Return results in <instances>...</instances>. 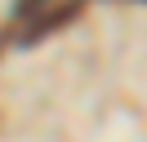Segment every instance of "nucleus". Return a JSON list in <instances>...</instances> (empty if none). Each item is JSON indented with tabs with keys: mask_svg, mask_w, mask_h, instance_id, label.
<instances>
[{
	"mask_svg": "<svg viewBox=\"0 0 147 142\" xmlns=\"http://www.w3.org/2000/svg\"><path fill=\"white\" fill-rule=\"evenodd\" d=\"M80 9H85V0H63V5H54V9H40V13H31L27 18V31H22V44H36V40H45L49 31H58V27H67L71 18H80Z\"/></svg>",
	"mask_w": 147,
	"mask_h": 142,
	"instance_id": "f257e3e1",
	"label": "nucleus"
}]
</instances>
